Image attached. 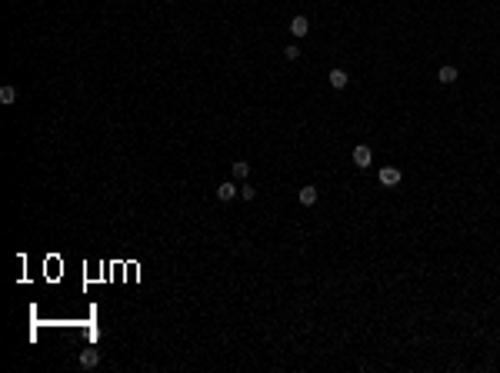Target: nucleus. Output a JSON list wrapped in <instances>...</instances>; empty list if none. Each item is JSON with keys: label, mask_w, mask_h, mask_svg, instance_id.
Returning a JSON list of instances; mask_svg holds the SVG:
<instances>
[{"label": "nucleus", "mask_w": 500, "mask_h": 373, "mask_svg": "<svg viewBox=\"0 0 500 373\" xmlns=\"http://www.w3.org/2000/svg\"><path fill=\"white\" fill-rule=\"evenodd\" d=\"M377 180H380V187H397V183L404 180V174H400L397 167H380V174H377Z\"/></svg>", "instance_id": "obj_1"}, {"label": "nucleus", "mask_w": 500, "mask_h": 373, "mask_svg": "<svg viewBox=\"0 0 500 373\" xmlns=\"http://www.w3.org/2000/svg\"><path fill=\"white\" fill-rule=\"evenodd\" d=\"M354 163H357L360 170H367L373 163V153H370V147L367 143H360V147H354Z\"/></svg>", "instance_id": "obj_2"}, {"label": "nucleus", "mask_w": 500, "mask_h": 373, "mask_svg": "<svg viewBox=\"0 0 500 373\" xmlns=\"http://www.w3.org/2000/svg\"><path fill=\"white\" fill-rule=\"evenodd\" d=\"M237 197V187H234V180H223V183H217V200H234Z\"/></svg>", "instance_id": "obj_3"}, {"label": "nucleus", "mask_w": 500, "mask_h": 373, "mask_svg": "<svg viewBox=\"0 0 500 373\" xmlns=\"http://www.w3.org/2000/svg\"><path fill=\"white\" fill-rule=\"evenodd\" d=\"M307 30H310V20H307L303 14L290 20V33H294V37H307Z\"/></svg>", "instance_id": "obj_4"}, {"label": "nucleus", "mask_w": 500, "mask_h": 373, "mask_svg": "<svg viewBox=\"0 0 500 373\" xmlns=\"http://www.w3.org/2000/svg\"><path fill=\"white\" fill-rule=\"evenodd\" d=\"M327 80H330V87H333V90H343V87L350 84V80H347V73H343L340 67H333V70H330V77H327Z\"/></svg>", "instance_id": "obj_5"}, {"label": "nucleus", "mask_w": 500, "mask_h": 373, "mask_svg": "<svg viewBox=\"0 0 500 373\" xmlns=\"http://www.w3.org/2000/svg\"><path fill=\"white\" fill-rule=\"evenodd\" d=\"M97 363H100V353H97L94 347H87L80 353V366H97Z\"/></svg>", "instance_id": "obj_6"}, {"label": "nucleus", "mask_w": 500, "mask_h": 373, "mask_svg": "<svg viewBox=\"0 0 500 373\" xmlns=\"http://www.w3.org/2000/svg\"><path fill=\"white\" fill-rule=\"evenodd\" d=\"M437 80H440V84H453V80H457V67L444 64L440 70H437Z\"/></svg>", "instance_id": "obj_7"}, {"label": "nucleus", "mask_w": 500, "mask_h": 373, "mask_svg": "<svg viewBox=\"0 0 500 373\" xmlns=\"http://www.w3.org/2000/svg\"><path fill=\"white\" fill-rule=\"evenodd\" d=\"M230 170H234V177H237V180H247V177H250V163H247V160H234Z\"/></svg>", "instance_id": "obj_8"}, {"label": "nucleus", "mask_w": 500, "mask_h": 373, "mask_svg": "<svg viewBox=\"0 0 500 373\" xmlns=\"http://www.w3.org/2000/svg\"><path fill=\"white\" fill-rule=\"evenodd\" d=\"M300 203L303 206H314V203H317V187H300Z\"/></svg>", "instance_id": "obj_9"}, {"label": "nucleus", "mask_w": 500, "mask_h": 373, "mask_svg": "<svg viewBox=\"0 0 500 373\" xmlns=\"http://www.w3.org/2000/svg\"><path fill=\"white\" fill-rule=\"evenodd\" d=\"M0 100H4V103H14L17 100V90L14 87H4V90H0Z\"/></svg>", "instance_id": "obj_10"}, {"label": "nucleus", "mask_w": 500, "mask_h": 373, "mask_svg": "<svg viewBox=\"0 0 500 373\" xmlns=\"http://www.w3.org/2000/svg\"><path fill=\"white\" fill-rule=\"evenodd\" d=\"M240 197H244V200H254V197H257V187L244 183V187H240Z\"/></svg>", "instance_id": "obj_11"}, {"label": "nucleus", "mask_w": 500, "mask_h": 373, "mask_svg": "<svg viewBox=\"0 0 500 373\" xmlns=\"http://www.w3.org/2000/svg\"><path fill=\"white\" fill-rule=\"evenodd\" d=\"M284 54H287V60H297V57H300V50H297V47H287Z\"/></svg>", "instance_id": "obj_12"}]
</instances>
